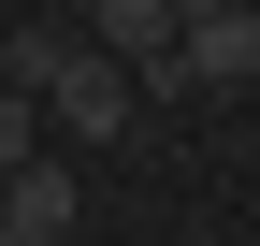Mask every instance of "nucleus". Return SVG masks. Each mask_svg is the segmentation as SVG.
<instances>
[{
    "label": "nucleus",
    "mask_w": 260,
    "mask_h": 246,
    "mask_svg": "<svg viewBox=\"0 0 260 246\" xmlns=\"http://www.w3.org/2000/svg\"><path fill=\"white\" fill-rule=\"evenodd\" d=\"M174 73H188V102L203 87H246L260 73V15L246 0H174Z\"/></svg>",
    "instance_id": "1"
},
{
    "label": "nucleus",
    "mask_w": 260,
    "mask_h": 246,
    "mask_svg": "<svg viewBox=\"0 0 260 246\" xmlns=\"http://www.w3.org/2000/svg\"><path fill=\"white\" fill-rule=\"evenodd\" d=\"M44 116H58V131H73V145H116V131H130V116H145V102H130V73H116L102 44H73V73L44 87Z\"/></svg>",
    "instance_id": "2"
},
{
    "label": "nucleus",
    "mask_w": 260,
    "mask_h": 246,
    "mask_svg": "<svg viewBox=\"0 0 260 246\" xmlns=\"http://www.w3.org/2000/svg\"><path fill=\"white\" fill-rule=\"evenodd\" d=\"M0 232H15V246H73V232H87V189H73V160H29L15 189H0Z\"/></svg>",
    "instance_id": "3"
},
{
    "label": "nucleus",
    "mask_w": 260,
    "mask_h": 246,
    "mask_svg": "<svg viewBox=\"0 0 260 246\" xmlns=\"http://www.w3.org/2000/svg\"><path fill=\"white\" fill-rule=\"evenodd\" d=\"M73 44H87V29H0V87H15V102H44V87L73 73Z\"/></svg>",
    "instance_id": "4"
},
{
    "label": "nucleus",
    "mask_w": 260,
    "mask_h": 246,
    "mask_svg": "<svg viewBox=\"0 0 260 246\" xmlns=\"http://www.w3.org/2000/svg\"><path fill=\"white\" fill-rule=\"evenodd\" d=\"M73 246H102V232H73Z\"/></svg>",
    "instance_id": "5"
},
{
    "label": "nucleus",
    "mask_w": 260,
    "mask_h": 246,
    "mask_svg": "<svg viewBox=\"0 0 260 246\" xmlns=\"http://www.w3.org/2000/svg\"><path fill=\"white\" fill-rule=\"evenodd\" d=\"M0 246H15V232H0Z\"/></svg>",
    "instance_id": "6"
}]
</instances>
